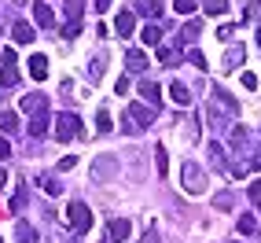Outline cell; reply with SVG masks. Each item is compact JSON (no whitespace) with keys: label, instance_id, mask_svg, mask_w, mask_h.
<instances>
[{"label":"cell","instance_id":"cell-1","mask_svg":"<svg viewBox=\"0 0 261 243\" xmlns=\"http://www.w3.org/2000/svg\"><path fill=\"white\" fill-rule=\"evenodd\" d=\"M74 136H81V118H77L74 111H63V114L56 118V140L70 144Z\"/></svg>","mask_w":261,"mask_h":243},{"label":"cell","instance_id":"cell-2","mask_svg":"<svg viewBox=\"0 0 261 243\" xmlns=\"http://www.w3.org/2000/svg\"><path fill=\"white\" fill-rule=\"evenodd\" d=\"M66 221H70L77 232H89V229H92V210H89L85 203H70V210H66Z\"/></svg>","mask_w":261,"mask_h":243},{"label":"cell","instance_id":"cell-3","mask_svg":"<svg viewBox=\"0 0 261 243\" xmlns=\"http://www.w3.org/2000/svg\"><path fill=\"white\" fill-rule=\"evenodd\" d=\"M180 184H184V192H191V196H199L202 188H206V181H202V169L195 166V162H184V173H180Z\"/></svg>","mask_w":261,"mask_h":243},{"label":"cell","instance_id":"cell-4","mask_svg":"<svg viewBox=\"0 0 261 243\" xmlns=\"http://www.w3.org/2000/svg\"><path fill=\"white\" fill-rule=\"evenodd\" d=\"M19 59H15V52L8 48L4 52V70H0V85H4V89H11V85H19V66H15Z\"/></svg>","mask_w":261,"mask_h":243},{"label":"cell","instance_id":"cell-5","mask_svg":"<svg viewBox=\"0 0 261 243\" xmlns=\"http://www.w3.org/2000/svg\"><path fill=\"white\" fill-rule=\"evenodd\" d=\"M129 118L136 121V126H140V129H147L151 126V121H154V114L144 107V103H129Z\"/></svg>","mask_w":261,"mask_h":243},{"label":"cell","instance_id":"cell-6","mask_svg":"<svg viewBox=\"0 0 261 243\" xmlns=\"http://www.w3.org/2000/svg\"><path fill=\"white\" fill-rule=\"evenodd\" d=\"M114 30L121 33V37H129V33L136 30V15H133V11H118V19H114Z\"/></svg>","mask_w":261,"mask_h":243},{"label":"cell","instance_id":"cell-7","mask_svg":"<svg viewBox=\"0 0 261 243\" xmlns=\"http://www.w3.org/2000/svg\"><path fill=\"white\" fill-rule=\"evenodd\" d=\"M33 19H37V26H44V30L56 26V15H51L48 4H33Z\"/></svg>","mask_w":261,"mask_h":243},{"label":"cell","instance_id":"cell-8","mask_svg":"<svg viewBox=\"0 0 261 243\" xmlns=\"http://www.w3.org/2000/svg\"><path fill=\"white\" fill-rule=\"evenodd\" d=\"M30 133H33V136H44V133H48V107H41V111H33V121H30Z\"/></svg>","mask_w":261,"mask_h":243},{"label":"cell","instance_id":"cell-9","mask_svg":"<svg viewBox=\"0 0 261 243\" xmlns=\"http://www.w3.org/2000/svg\"><path fill=\"white\" fill-rule=\"evenodd\" d=\"M107 236H111L107 243H121V239L129 236V221H111L107 225Z\"/></svg>","mask_w":261,"mask_h":243},{"label":"cell","instance_id":"cell-10","mask_svg":"<svg viewBox=\"0 0 261 243\" xmlns=\"http://www.w3.org/2000/svg\"><path fill=\"white\" fill-rule=\"evenodd\" d=\"M125 66H129L133 74H144V70H147V56H144V52H129V56H125Z\"/></svg>","mask_w":261,"mask_h":243},{"label":"cell","instance_id":"cell-11","mask_svg":"<svg viewBox=\"0 0 261 243\" xmlns=\"http://www.w3.org/2000/svg\"><path fill=\"white\" fill-rule=\"evenodd\" d=\"M169 92H173V103H180V107H188V103H191V89H188V85H180V81H173Z\"/></svg>","mask_w":261,"mask_h":243},{"label":"cell","instance_id":"cell-12","mask_svg":"<svg viewBox=\"0 0 261 243\" xmlns=\"http://www.w3.org/2000/svg\"><path fill=\"white\" fill-rule=\"evenodd\" d=\"M11 37L19 41V44H30V41H33V26H30V22H15V26H11Z\"/></svg>","mask_w":261,"mask_h":243},{"label":"cell","instance_id":"cell-13","mask_svg":"<svg viewBox=\"0 0 261 243\" xmlns=\"http://www.w3.org/2000/svg\"><path fill=\"white\" fill-rule=\"evenodd\" d=\"M30 78H37V81L48 78V59H44V56H33V59H30Z\"/></svg>","mask_w":261,"mask_h":243},{"label":"cell","instance_id":"cell-14","mask_svg":"<svg viewBox=\"0 0 261 243\" xmlns=\"http://www.w3.org/2000/svg\"><path fill=\"white\" fill-rule=\"evenodd\" d=\"M140 96H144L147 103H162V89H159L154 81H144V85H140Z\"/></svg>","mask_w":261,"mask_h":243},{"label":"cell","instance_id":"cell-15","mask_svg":"<svg viewBox=\"0 0 261 243\" xmlns=\"http://www.w3.org/2000/svg\"><path fill=\"white\" fill-rule=\"evenodd\" d=\"M81 8H85V0H66V4H63L66 22H77V19H81Z\"/></svg>","mask_w":261,"mask_h":243},{"label":"cell","instance_id":"cell-16","mask_svg":"<svg viewBox=\"0 0 261 243\" xmlns=\"http://www.w3.org/2000/svg\"><path fill=\"white\" fill-rule=\"evenodd\" d=\"M140 37H144V44H159V41H162V30H159V22L144 26V33H140Z\"/></svg>","mask_w":261,"mask_h":243},{"label":"cell","instance_id":"cell-17","mask_svg":"<svg viewBox=\"0 0 261 243\" xmlns=\"http://www.w3.org/2000/svg\"><path fill=\"white\" fill-rule=\"evenodd\" d=\"M140 11L151 15V19H162V4L159 0H140Z\"/></svg>","mask_w":261,"mask_h":243},{"label":"cell","instance_id":"cell-18","mask_svg":"<svg viewBox=\"0 0 261 243\" xmlns=\"http://www.w3.org/2000/svg\"><path fill=\"white\" fill-rule=\"evenodd\" d=\"M41 107H48V100H44V96H37V92L22 100V111H41Z\"/></svg>","mask_w":261,"mask_h":243},{"label":"cell","instance_id":"cell-19","mask_svg":"<svg viewBox=\"0 0 261 243\" xmlns=\"http://www.w3.org/2000/svg\"><path fill=\"white\" fill-rule=\"evenodd\" d=\"M239 232H243V236H254V232H257V221H254L250 214H243V217H239Z\"/></svg>","mask_w":261,"mask_h":243},{"label":"cell","instance_id":"cell-20","mask_svg":"<svg viewBox=\"0 0 261 243\" xmlns=\"http://www.w3.org/2000/svg\"><path fill=\"white\" fill-rule=\"evenodd\" d=\"M199 33H202V30H199V22H184V30H180V41L188 44V41H195Z\"/></svg>","mask_w":261,"mask_h":243},{"label":"cell","instance_id":"cell-21","mask_svg":"<svg viewBox=\"0 0 261 243\" xmlns=\"http://www.w3.org/2000/svg\"><path fill=\"white\" fill-rule=\"evenodd\" d=\"M15 243H33V229H30L26 221L19 225V229H15Z\"/></svg>","mask_w":261,"mask_h":243},{"label":"cell","instance_id":"cell-22","mask_svg":"<svg viewBox=\"0 0 261 243\" xmlns=\"http://www.w3.org/2000/svg\"><path fill=\"white\" fill-rule=\"evenodd\" d=\"M228 11V0H206V15H224Z\"/></svg>","mask_w":261,"mask_h":243},{"label":"cell","instance_id":"cell-23","mask_svg":"<svg viewBox=\"0 0 261 243\" xmlns=\"http://www.w3.org/2000/svg\"><path fill=\"white\" fill-rule=\"evenodd\" d=\"M0 126H4V133H15V129H19V114L4 111V118H0Z\"/></svg>","mask_w":261,"mask_h":243},{"label":"cell","instance_id":"cell-24","mask_svg":"<svg viewBox=\"0 0 261 243\" xmlns=\"http://www.w3.org/2000/svg\"><path fill=\"white\" fill-rule=\"evenodd\" d=\"M96 129H99V133H111V114H107V111L96 114Z\"/></svg>","mask_w":261,"mask_h":243},{"label":"cell","instance_id":"cell-25","mask_svg":"<svg viewBox=\"0 0 261 243\" xmlns=\"http://www.w3.org/2000/svg\"><path fill=\"white\" fill-rule=\"evenodd\" d=\"M159 59H162V66H177V52H173V48H162Z\"/></svg>","mask_w":261,"mask_h":243},{"label":"cell","instance_id":"cell-26","mask_svg":"<svg viewBox=\"0 0 261 243\" xmlns=\"http://www.w3.org/2000/svg\"><path fill=\"white\" fill-rule=\"evenodd\" d=\"M239 59H243V48H232V52H228V59H224V66H228V70H236Z\"/></svg>","mask_w":261,"mask_h":243},{"label":"cell","instance_id":"cell-27","mask_svg":"<svg viewBox=\"0 0 261 243\" xmlns=\"http://www.w3.org/2000/svg\"><path fill=\"white\" fill-rule=\"evenodd\" d=\"M26 206V188H15V199H11V210H22Z\"/></svg>","mask_w":261,"mask_h":243},{"label":"cell","instance_id":"cell-28","mask_svg":"<svg viewBox=\"0 0 261 243\" xmlns=\"http://www.w3.org/2000/svg\"><path fill=\"white\" fill-rule=\"evenodd\" d=\"M173 8H177L180 15H191L195 11V0H173Z\"/></svg>","mask_w":261,"mask_h":243},{"label":"cell","instance_id":"cell-29","mask_svg":"<svg viewBox=\"0 0 261 243\" xmlns=\"http://www.w3.org/2000/svg\"><path fill=\"white\" fill-rule=\"evenodd\" d=\"M188 63H191V66H199V70H206V66H210V63H206V56H202V52H191V56H188Z\"/></svg>","mask_w":261,"mask_h":243},{"label":"cell","instance_id":"cell-30","mask_svg":"<svg viewBox=\"0 0 261 243\" xmlns=\"http://www.w3.org/2000/svg\"><path fill=\"white\" fill-rule=\"evenodd\" d=\"M154 166H159V173H166V169H169V159H166V151H162V148L154 151Z\"/></svg>","mask_w":261,"mask_h":243},{"label":"cell","instance_id":"cell-31","mask_svg":"<svg viewBox=\"0 0 261 243\" xmlns=\"http://www.w3.org/2000/svg\"><path fill=\"white\" fill-rule=\"evenodd\" d=\"M239 81H243V89H257V78H254L250 70H243V74H239Z\"/></svg>","mask_w":261,"mask_h":243},{"label":"cell","instance_id":"cell-32","mask_svg":"<svg viewBox=\"0 0 261 243\" xmlns=\"http://www.w3.org/2000/svg\"><path fill=\"white\" fill-rule=\"evenodd\" d=\"M250 203H257V206H261V177L250 184Z\"/></svg>","mask_w":261,"mask_h":243},{"label":"cell","instance_id":"cell-33","mask_svg":"<svg viewBox=\"0 0 261 243\" xmlns=\"http://www.w3.org/2000/svg\"><path fill=\"white\" fill-rule=\"evenodd\" d=\"M44 192H48V196H59L63 184H59V181H44Z\"/></svg>","mask_w":261,"mask_h":243},{"label":"cell","instance_id":"cell-34","mask_svg":"<svg viewBox=\"0 0 261 243\" xmlns=\"http://www.w3.org/2000/svg\"><path fill=\"white\" fill-rule=\"evenodd\" d=\"M77 166V159H74V155H66V159H59V169H74Z\"/></svg>","mask_w":261,"mask_h":243},{"label":"cell","instance_id":"cell-35","mask_svg":"<svg viewBox=\"0 0 261 243\" xmlns=\"http://www.w3.org/2000/svg\"><path fill=\"white\" fill-rule=\"evenodd\" d=\"M118 96H129V78H118Z\"/></svg>","mask_w":261,"mask_h":243},{"label":"cell","instance_id":"cell-36","mask_svg":"<svg viewBox=\"0 0 261 243\" xmlns=\"http://www.w3.org/2000/svg\"><path fill=\"white\" fill-rule=\"evenodd\" d=\"M8 155H11V144L4 140V136H0V159H8Z\"/></svg>","mask_w":261,"mask_h":243},{"label":"cell","instance_id":"cell-37","mask_svg":"<svg viewBox=\"0 0 261 243\" xmlns=\"http://www.w3.org/2000/svg\"><path fill=\"white\" fill-rule=\"evenodd\" d=\"M92 8H96V11L103 15V11H107V8H111V0H92Z\"/></svg>","mask_w":261,"mask_h":243},{"label":"cell","instance_id":"cell-38","mask_svg":"<svg viewBox=\"0 0 261 243\" xmlns=\"http://www.w3.org/2000/svg\"><path fill=\"white\" fill-rule=\"evenodd\" d=\"M4 181H8V177H4V169H0V188H4Z\"/></svg>","mask_w":261,"mask_h":243},{"label":"cell","instance_id":"cell-39","mask_svg":"<svg viewBox=\"0 0 261 243\" xmlns=\"http://www.w3.org/2000/svg\"><path fill=\"white\" fill-rule=\"evenodd\" d=\"M257 44H261V30H257Z\"/></svg>","mask_w":261,"mask_h":243},{"label":"cell","instance_id":"cell-40","mask_svg":"<svg viewBox=\"0 0 261 243\" xmlns=\"http://www.w3.org/2000/svg\"><path fill=\"white\" fill-rule=\"evenodd\" d=\"M257 4H261V0H257Z\"/></svg>","mask_w":261,"mask_h":243}]
</instances>
